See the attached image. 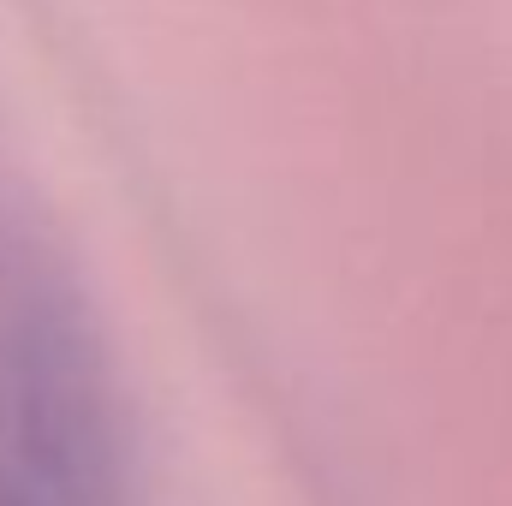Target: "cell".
I'll return each instance as SVG.
<instances>
[{
	"instance_id": "6da1fadb",
	"label": "cell",
	"mask_w": 512,
	"mask_h": 506,
	"mask_svg": "<svg viewBox=\"0 0 512 506\" xmlns=\"http://www.w3.org/2000/svg\"><path fill=\"white\" fill-rule=\"evenodd\" d=\"M0 506H126V423L60 256L0 227Z\"/></svg>"
}]
</instances>
